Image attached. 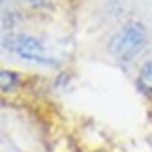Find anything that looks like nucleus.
I'll return each mask as SVG.
<instances>
[{
	"instance_id": "obj_4",
	"label": "nucleus",
	"mask_w": 152,
	"mask_h": 152,
	"mask_svg": "<svg viewBox=\"0 0 152 152\" xmlns=\"http://www.w3.org/2000/svg\"><path fill=\"white\" fill-rule=\"evenodd\" d=\"M17 79H19V75H17L15 72L2 69V72H0V85H2V92H8V90L13 88V86L17 85Z\"/></svg>"
},
{
	"instance_id": "obj_5",
	"label": "nucleus",
	"mask_w": 152,
	"mask_h": 152,
	"mask_svg": "<svg viewBox=\"0 0 152 152\" xmlns=\"http://www.w3.org/2000/svg\"><path fill=\"white\" fill-rule=\"evenodd\" d=\"M26 2H30V4H36V2H39V0H26Z\"/></svg>"
},
{
	"instance_id": "obj_1",
	"label": "nucleus",
	"mask_w": 152,
	"mask_h": 152,
	"mask_svg": "<svg viewBox=\"0 0 152 152\" xmlns=\"http://www.w3.org/2000/svg\"><path fill=\"white\" fill-rule=\"evenodd\" d=\"M147 43V32L141 23H128L113 36L109 43V51L115 58L122 62L133 60L143 51Z\"/></svg>"
},
{
	"instance_id": "obj_6",
	"label": "nucleus",
	"mask_w": 152,
	"mask_h": 152,
	"mask_svg": "<svg viewBox=\"0 0 152 152\" xmlns=\"http://www.w3.org/2000/svg\"><path fill=\"white\" fill-rule=\"evenodd\" d=\"M148 141H150V147H152V135H150V139H148Z\"/></svg>"
},
{
	"instance_id": "obj_3",
	"label": "nucleus",
	"mask_w": 152,
	"mask_h": 152,
	"mask_svg": "<svg viewBox=\"0 0 152 152\" xmlns=\"http://www.w3.org/2000/svg\"><path fill=\"white\" fill-rule=\"evenodd\" d=\"M139 85H141V88L152 92V60H147L141 66V72H139Z\"/></svg>"
},
{
	"instance_id": "obj_2",
	"label": "nucleus",
	"mask_w": 152,
	"mask_h": 152,
	"mask_svg": "<svg viewBox=\"0 0 152 152\" xmlns=\"http://www.w3.org/2000/svg\"><path fill=\"white\" fill-rule=\"evenodd\" d=\"M8 47L19 58H23V60L42 64V66H55L56 64V60L47 53L43 42H39L34 36H28V34H19V36L10 38Z\"/></svg>"
}]
</instances>
